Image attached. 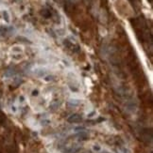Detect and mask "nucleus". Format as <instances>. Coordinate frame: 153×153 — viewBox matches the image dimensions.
I'll list each match as a JSON object with an SVG mask.
<instances>
[{
  "label": "nucleus",
  "mask_w": 153,
  "mask_h": 153,
  "mask_svg": "<svg viewBox=\"0 0 153 153\" xmlns=\"http://www.w3.org/2000/svg\"><path fill=\"white\" fill-rule=\"evenodd\" d=\"M94 149H95V150L97 149V151H99V150L101 149V148H100L99 146H97V147H96V146H94Z\"/></svg>",
  "instance_id": "nucleus-3"
},
{
  "label": "nucleus",
  "mask_w": 153,
  "mask_h": 153,
  "mask_svg": "<svg viewBox=\"0 0 153 153\" xmlns=\"http://www.w3.org/2000/svg\"><path fill=\"white\" fill-rule=\"evenodd\" d=\"M3 15L4 17H5V20H6L7 22L9 21V15H8V13H7V11H4L3 12Z\"/></svg>",
  "instance_id": "nucleus-2"
},
{
  "label": "nucleus",
  "mask_w": 153,
  "mask_h": 153,
  "mask_svg": "<svg viewBox=\"0 0 153 153\" xmlns=\"http://www.w3.org/2000/svg\"><path fill=\"white\" fill-rule=\"evenodd\" d=\"M82 120L80 115H78V114H74L72 116H70L68 117V121L70 123H79Z\"/></svg>",
  "instance_id": "nucleus-1"
}]
</instances>
